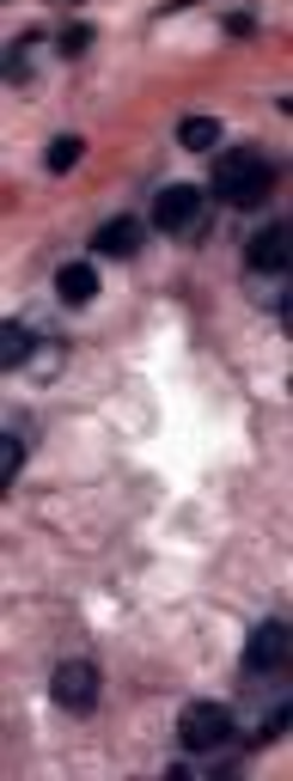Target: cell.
Returning <instances> with one entry per match:
<instances>
[{
  "instance_id": "cell-1",
  "label": "cell",
  "mask_w": 293,
  "mask_h": 781,
  "mask_svg": "<svg viewBox=\"0 0 293 781\" xmlns=\"http://www.w3.org/2000/svg\"><path fill=\"white\" fill-rule=\"evenodd\" d=\"M208 196L227 202V208H263L275 196V160H269L263 147H232V153L214 160Z\"/></svg>"
},
{
  "instance_id": "cell-2",
  "label": "cell",
  "mask_w": 293,
  "mask_h": 781,
  "mask_svg": "<svg viewBox=\"0 0 293 781\" xmlns=\"http://www.w3.org/2000/svg\"><path fill=\"white\" fill-rule=\"evenodd\" d=\"M208 189L196 184H165L160 202H153V226L160 232H177V239H202L208 232Z\"/></svg>"
},
{
  "instance_id": "cell-3",
  "label": "cell",
  "mask_w": 293,
  "mask_h": 781,
  "mask_svg": "<svg viewBox=\"0 0 293 781\" xmlns=\"http://www.w3.org/2000/svg\"><path fill=\"white\" fill-rule=\"evenodd\" d=\"M287 648H293L287 622H275V617H269L263 629H257V636L245 641L239 677H287Z\"/></svg>"
},
{
  "instance_id": "cell-4",
  "label": "cell",
  "mask_w": 293,
  "mask_h": 781,
  "mask_svg": "<svg viewBox=\"0 0 293 781\" xmlns=\"http://www.w3.org/2000/svg\"><path fill=\"white\" fill-rule=\"evenodd\" d=\"M98 690H105V677H98L93 660H62V665H55V677H50V696L62 702L67 715H93Z\"/></svg>"
},
{
  "instance_id": "cell-5",
  "label": "cell",
  "mask_w": 293,
  "mask_h": 781,
  "mask_svg": "<svg viewBox=\"0 0 293 781\" xmlns=\"http://www.w3.org/2000/svg\"><path fill=\"white\" fill-rule=\"evenodd\" d=\"M245 269H257V275H281V269H287V226H263V232L245 245Z\"/></svg>"
},
{
  "instance_id": "cell-6",
  "label": "cell",
  "mask_w": 293,
  "mask_h": 781,
  "mask_svg": "<svg viewBox=\"0 0 293 781\" xmlns=\"http://www.w3.org/2000/svg\"><path fill=\"white\" fill-rule=\"evenodd\" d=\"M146 239V226L134 220V214H117V220H105L93 232V245H98V257H134V245Z\"/></svg>"
},
{
  "instance_id": "cell-7",
  "label": "cell",
  "mask_w": 293,
  "mask_h": 781,
  "mask_svg": "<svg viewBox=\"0 0 293 781\" xmlns=\"http://www.w3.org/2000/svg\"><path fill=\"white\" fill-rule=\"evenodd\" d=\"M55 293H62V305H93L98 263H62V269H55Z\"/></svg>"
},
{
  "instance_id": "cell-8",
  "label": "cell",
  "mask_w": 293,
  "mask_h": 781,
  "mask_svg": "<svg viewBox=\"0 0 293 781\" xmlns=\"http://www.w3.org/2000/svg\"><path fill=\"white\" fill-rule=\"evenodd\" d=\"M25 452H31V422H25V415H7V482H19Z\"/></svg>"
},
{
  "instance_id": "cell-9",
  "label": "cell",
  "mask_w": 293,
  "mask_h": 781,
  "mask_svg": "<svg viewBox=\"0 0 293 781\" xmlns=\"http://www.w3.org/2000/svg\"><path fill=\"white\" fill-rule=\"evenodd\" d=\"M177 141H184L189 153H208V147L220 141V122H214V117H184V122H177Z\"/></svg>"
},
{
  "instance_id": "cell-10",
  "label": "cell",
  "mask_w": 293,
  "mask_h": 781,
  "mask_svg": "<svg viewBox=\"0 0 293 781\" xmlns=\"http://www.w3.org/2000/svg\"><path fill=\"white\" fill-rule=\"evenodd\" d=\"M31 343H37V336H31L25 324H7V330H0V360H7V367H25Z\"/></svg>"
},
{
  "instance_id": "cell-11",
  "label": "cell",
  "mask_w": 293,
  "mask_h": 781,
  "mask_svg": "<svg viewBox=\"0 0 293 781\" xmlns=\"http://www.w3.org/2000/svg\"><path fill=\"white\" fill-rule=\"evenodd\" d=\"M74 160H80V134H55L50 153H43V165H50V172H74Z\"/></svg>"
},
{
  "instance_id": "cell-12",
  "label": "cell",
  "mask_w": 293,
  "mask_h": 781,
  "mask_svg": "<svg viewBox=\"0 0 293 781\" xmlns=\"http://www.w3.org/2000/svg\"><path fill=\"white\" fill-rule=\"evenodd\" d=\"M31 50H37V37L13 43V55H7V80H25V74H31Z\"/></svg>"
},
{
  "instance_id": "cell-13",
  "label": "cell",
  "mask_w": 293,
  "mask_h": 781,
  "mask_svg": "<svg viewBox=\"0 0 293 781\" xmlns=\"http://www.w3.org/2000/svg\"><path fill=\"white\" fill-rule=\"evenodd\" d=\"M86 43H93V31H86V25H67L62 31V55H80Z\"/></svg>"
},
{
  "instance_id": "cell-14",
  "label": "cell",
  "mask_w": 293,
  "mask_h": 781,
  "mask_svg": "<svg viewBox=\"0 0 293 781\" xmlns=\"http://www.w3.org/2000/svg\"><path fill=\"white\" fill-rule=\"evenodd\" d=\"M227 31H232V37H251L257 19H251V13H232V19H227Z\"/></svg>"
}]
</instances>
